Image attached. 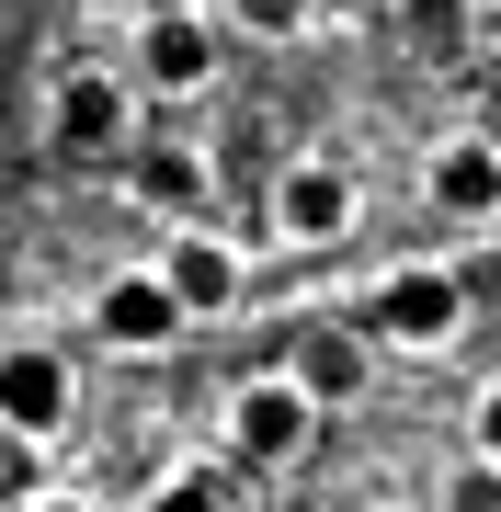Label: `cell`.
Wrapping results in <instances>:
<instances>
[{"label":"cell","mask_w":501,"mask_h":512,"mask_svg":"<svg viewBox=\"0 0 501 512\" xmlns=\"http://www.w3.org/2000/svg\"><path fill=\"white\" fill-rule=\"evenodd\" d=\"M137 205L149 217H205V148H149L137 160Z\"/></svg>","instance_id":"cell-11"},{"label":"cell","mask_w":501,"mask_h":512,"mask_svg":"<svg viewBox=\"0 0 501 512\" xmlns=\"http://www.w3.org/2000/svg\"><path fill=\"white\" fill-rule=\"evenodd\" d=\"M308 433H319V399L297 376H240L228 387V456L240 467H297Z\"/></svg>","instance_id":"cell-3"},{"label":"cell","mask_w":501,"mask_h":512,"mask_svg":"<svg viewBox=\"0 0 501 512\" xmlns=\"http://www.w3.org/2000/svg\"><path fill=\"white\" fill-rule=\"evenodd\" d=\"M433 217H501V137H445L422 160Z\"/></svg>","instance_id":"cell-9"},{"label":"cell","mask_w":501,"mask_h":512,"mask_svg":"<svg viewBox=\"0 0 501 512\" xmlns=\"http://www.w3.org/2000/svg\"><path fill=\"white\" fill-rule=\"evenodd\" d=\"M285 376H297V387H308L319 410H342L353 387H365V342H353V330H308V342H297V365H285Z\"/></svg>","instance_id":"cell-10"},{"label":"cell","mask_w":501,"mask_h":512,"mask_svg":"<svg viewBox=\"0 0 501 512\" xmlns=\"http://www.w3.org/2000/svg\"><path fill=\"white\" fill-rule=\"evenodd\" d=\"M217 57H228V35H217V12H194V0H160V12H137V92H160V103H183V92H205L217 80Z\"/></svg>","instance_id":"cell-1"},{"label":"cell","mask_w":501,"mask_h":512,"mask_svg":"<svg viewBox=\"0 0 501 512\" xmlns=\"http://www.w3.org/2000/svg\"><path fill=\"white\" fill-rule=\"evenodd\" d=\"M445 512H501V467H490V456H467V467L445 478Z\"/></svg>","instance_id":"cell-15"},{"label":"cell","mask_w":501,"mask_h":512,"mask_svg":"<svg viewBox=\"0 0 501 512\" xmlns=\"http://www.w3.org/2000/svg\"><path fill=\"white\" fill-rule=\"evenodd\" d=\"M467 456H490V467H501V376L467 399Z\"/></svg>","instance_id":"cell-16"},{"label":"cell","mask_w":501,"mask_h":512,"mask_svg":"<svg viewBox=\"0 0 501 512\" xmlns=\"http://www.w3.org/2000/svg\"><path fill=\"white\" fill-rule=\"evenodd\" d=\"M353 217H365V194H353L342 160H285L274 171V239L285 251H331V239H353Z\"/></svg>","instance_id":"cell-6"},{"label":"cell","mask_w":501,"mask_h":512,"mask_svg":"<svg viewBox=\"0 0 501 512\" xmlns=\"http://www.w3.org/2000/svg\"><path fill=\"white\" fill-rule=\"evenodd\" d=\"M46 137L69 148V160H114V148L137 137V80H126V69H57Z\"/></svg>","instance_id":"cell-4"},{"label":"cell","mask_w":501,"mask_h":512,"mask_svg":"<svg viewBox=\"0 0 501 512\" xmlns=\"http://www.w3.org/2000/svg\"><path fill=\"white\" fill-rule=\"evenodd\" d=\"M0 512H12V501H0Z\"/></svg>","instance_id":"cell-18"},{"label":"cell","mask_w":501,"mask_h":512,"mask_svg":"<svg viewBox=\"0 0 501 512\" xmlns=\"http://www.w3.org/2000/svg\"><path fill=\"white\" fill-rule=\"evenodd\" d=\"M23 512H103V501H92V490H35Z\"/></svg>","instance_id":"cell-17"},{"label":"cell","mask_w":501,"mask_h":512,"mask_svg":"<svg viewBox=\"0 0 501 512\" xmlns=\"http://www.w3.org/2000/svg\"><path fill=\"white\" fill-rule=\"evenodd\" d=\"M69 410H80V376H69V353H57V342H12V353H0V433L57 444V433H69Z\"/></svg>","instance_id":"cell-8"},{"label":"cell","mask_w":501,"mask_h":512,"mask_svg":"<svg viewBox=\"0 0 501 512\" xmlns=\"http://www.w3.org/2000/svg\"><path fill=\"white\" fill-rule=\"evenodd\" d=\"M35 490H46V444H35V433H0V501L23 512Z\"/></svg>","instance_id":"cell-13"},{"label":"cell","mask_w":501,"mask_h":512,"mask_svg":"<svg viewBox=\"0 0 501 512\" xmlns=\"http://www.w3.org/2000/svg\"><path fill=\"white\" fill-rule=\"evenodd\" d=\"M92 330H103L114 353H171L194 319H183V296L160 285V262H126V274L92 285Z\"/></svg>","instance_id":"cell-7"},{"label":"cell","mask_w":501,"mask_h":512,"mask_svg":"<svg viewBox=\"0 0 501 512\" xmlns=\"http://www.w3.org/2000/svg\"><path fill=\"white\" fill-rule=\"evenodd\" d=\"M149 512H228V478L217 467H171L160 490H149Z\"/></svg>","instance_id":"cell-12"},{"label":"cell","mask_w":501,"mask_h":512,"mask_svg":"<svg viewBox=\"0 0 501 512\" xmlns=\"http://www.w3.org/2000/svg\"><path fill=\"white\" fill-rule=\"evenodd\" d=\"M365 330H376V342H388V353H445L456 330H467V285L445 274V262H399V274L376 285Z\"/></svg>","instance_id":"cell-2"},{"label":"cell","mask_w":501,"mask_h":512,"mask_svg":"<svg viewBox=\"0 0 501 512\" xmlns=\"http://www.w3.org/2000/svg\"><path fill=\"white\" fill-rule=\"evenodd\" d=\"M228 12H240L262 46H285V35H308V23H319V0H228Z\"/></svg>","instance_id":"cell-14"},{"label":"cell","mask_w":501,"mask_h":512,"mask_svg":"<svg viewBox=\"0 0 501 512\" xmlns=\"http://www.w3.org/2000/svg\"><path fill=\"white\" fill-rule=\"evenodd\" d=\"M160 285L183 296V319H228L251 296V262H240V239H217L205 217H171V239H160Z\"/></svg>","instance_id":"cell-5"}]
</instances>
